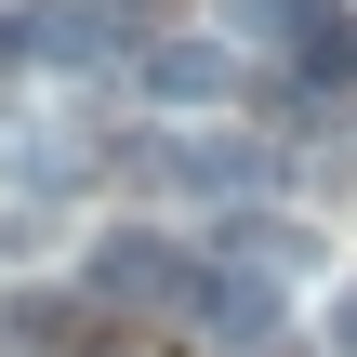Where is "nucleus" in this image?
<instances>
[{
	"label": "nucleus",
	"mask_w": 357,
	"mask_h": 357,
	"mask_svg": "<svg viewBox=\"0 0 357 357\" xmlns=\"http://www.w3.org/2000/svg\"><path fill=\"white\" fill-rule=\"evenodd\" d=\"M331 344L357 357V278H344V291H331Z\"/></svg>",
	"instance_id": "20e7f679"
},
{
	"label": "nucleus",
	"mask_w": 357,
	"mask_h": 357,
	"mask_svg": "<svg viewBox=\"0 0 357 357\" xmlns=\"http://www.w3.org/2000/svg\"><path fill=\"white\" fill-rule=\"evenodd\" d=\"M265 159L252 146H159V185H185V199H238Z\"/></svg>",
	"instance_id": "7ed1b4c3"
},
{
	"label": "nucleus",
	"mask_w": 357,
	"mask_h": 357,
	"mask_svg": "<svg viewBox=\"0 0 357 357\" xmlns=\"http://www.w3.org/2000/svg\"><path fill=\"white\" fill-rule=\"evenodd\" d=\"M225 40H146V93L159 106H225Z\"/></svg>",
	"instance_id": "f03ea898"
},
{
	"label": "nucleus",
	"mask_w": 357,
	"mask_h": 357,
	"mask_svg": "<svg viewBox=\"0 0 357 357\" xmlns=\"http://www.w3.org/2000/svg\"><path fill=\"white\" fill-rule=\"evenodd\" d=\"M0 66H13V40H0Z\"/></svg>",
	"instance_id": "39448f33"
},
{
	"label": "nucleus",
	"mask_w": 357,
	"mask_h": 357,
	"mask_svg": "<svg viewBox=\"0 0 357 357\" xmlns=\"http://www.w3.org/2000/svg\"><path fill=\"white\" fill-rule=\"evenodd\" d=\"M79 291H93V305H159V318H199L212 265H185L159 225H119V238H93V252H79Z\"/></svg>",
	"instance_id": "f257e3e1"
}]
</instances>
